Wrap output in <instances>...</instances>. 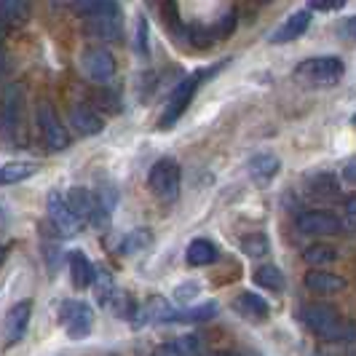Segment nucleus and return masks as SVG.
Returning <instances> with one entry per match:
<instances>
[{
  "mask_svg": "<svg viewBox=\"0 0 356 356\" xmlns=\"http://www.w3.org/2000/svg\"><path fill=\"white\" fill-rule=\"evenodd\" d=\"M228 62H231V59H222L220 65H214V67H209V70H198L196 75H188L182 83H177V89L169 94V99H166V105H163V113H161V118H159V129H172V126L177 124L179 118L185 115V110L191 107V102H193V97H196L201 81L209 78V75H214L220 67H225Z\"/></svg>",
  "mask_w": 356,
  "mask_h": 356,
  "instance_id": "2",
  "label": "nucleus"
},
{
  "mask_svg": "<svg viewBox=\"0 0 356 356\" xmlns=\"http://www.w3.org/2000/svg\"><path fill=\"white\" fill-rule=\"evenodd\" d=\"M30 19V0H0V30L22 27Z\"/></svg>",
  "mask_w": 356,
  "mask_h": 356,
  "instance_id": "13",
  "label": "nucleus"
},
{
  "mask_svg": "<svg viewBox=\"0 0 356 356\" xmlns=\"http://www.w3.org/2000/svg\"><path fill=\"white\" fill-rule=\"evenodd\" d=\"M254 282L263 289H270V292H282L284 289V276L276 266H260L254 270Z\"/></svg>",
  "mask_w": 356,
  "mask_h": 356,
  "instance_id": "26",
  "label": "nucleus"
},
{
  "mask_svg": "<svg viewBox=\"0 0 356 356\" xmlns=\"http://www.w3.org/2000/svg\"><path fill=\"white\" fill-rule=\"evenodd\" d=\"M33 175H35V166L33 163H6V166H0V188L22 182V179L33 177Z\"/></svg>",
  "mask_w": 356,
  "mask_h": 356,
  "instance_id": "27",
  "label": "nucleus"
},
{
  "mask_svg": "<svg viewBox=\"0 0 356 356\" xmlns=\"http://www.w3.org/2000/svg\"><path fill=\"white\" fill-rule=\"evenodd\" d=\"M247 169H250V177L254 179V182L266 185V182H270V179L279 175L282 161L276 159V156H270V153H263V156H254V159L247 163Z\"/></svg>",
  "mask_w": 356,
  "mask_h": 356,
  "instance_id": "18",
  "label": "nucleus"
},
{
  "mask_svg": "<svg viewBox=\"0 0 356 356\" xmlns=\"http://www.w3.org/2000/svg\"><path fill=\"white\" fill-rule=\"evenodd\" d=\"M0 38H3V30H0ZM3 72H6V51H3V43H0V81H3Z\"/></svg>",
  "mask_w": 356,
  "mask_h": 356,
  "instance_id": "39",
  "label": "nucleus"
},
{
  "mask_svg": "<svg viewBox=\"0 0 356 356\" xmlns=\"http://www.w3.org/2000/svg\"><path fill=\"white\" fill-rule=\"evenodd\" d=\"M177 311L166 303L163 298H150L137 311V324H163V321H175Z\"/></svg>",
  "mask_w": 356,
  "mask_h": 356,
  "instance_id": "14",
  "label": "nucleus"
},
{
  "mask_svg": "<svg viewBox=\"0 0 356 356\" xmlns=\"http://www.w3.org/2000/svg\"><path fill=\"white\" fill-rule=\"evenodd\" d=\"M86 35L91 40H105V43H115L121 33H124V24H121V17L118 14H97V17H86V24H83Z\"/></svg>",
  "mask_w": 356,
  "mask_h": 356,
  "instance_id": "12",
  "label": "nucleus"
},
{
  "mask_svg": "<svg viewBox=\"0 0 356 356\" xmlns=\"http://www.w3.org/2000/svg\"><path fill=\"white\" fill-rule=\"evenodd\" d=\"M346 179H348V182H356V161L346 166Z\"/></svg>",
  "mask_w": 356,
  "mask_h": 356,
  "instance_id": "38",
  "label": "nucleus"
},
{
  "mask_svg": "<svg viewBox=\"0 0 356 356\" xmlns=\"http://www.w3.org/2000/svg\"><path fill=\"white\" fill-rule=\"evenodd\" d=\"M153 356H198V340L193 335L188 338H177L166 346H161Z\"/></svg>",
  "mask_w": 356,
  "mask_h": 356,
  "instance_id": "23",
  "label": "nucleus"
},
{
  "mask_svg": "<svg viewBox=\"0 0 356 356\" xmlns=\"http://www.w3.org/2000/svg\"><path fill=\"white\" fill-rule=\"evenodd\" d=\"M6 254H8V247H0V266H3V260H6Z\"/></svg>",
  "mask_w": 356,
  "mask_h": 356,
  "instance_id": "40",
  "label": "nucleus"
},
{
  "mask_svg": "<svg viewBox=\"0 0 356 356\" xmlns=\"http://www.w3.org/2000/svg\"><path fill=\"white\" fill-rule=\"evenodd\" d=\"M346 72V65L340 56H311L295 67V78L308 86H332Z\"/></svg>",
  "mask_w": 356,
  "mask_h": 356,
  "instance_id": "3",
  "label": "nucleus"
},
{
  "mask_svg": "<svg viewBox=\"0 0 356 356\" xmlns=\"http://www.w3.org/2000/svg\"><path fill=\"white\" fill-rule=\"evenodd\" d=\"M311 185V196H319V198H335L338 196V182L332 175H316V177L308 179Z\"/></svg>",
  "mask_w": 356,
  "mask_h": 356,
  "instance_id": "29",
  "label": "nucleus"
},
{
  "mask_svg": "<svg viewBox=\"0 0 356 356\" xmlns=\"http://www.w3.org/2000/svg\"><path fill=\"white\" fill-rule=\"evenodd\" d=\"M78 14L83 17H97V14H118V3L115 0H75L72 3Z\"/></svg>",
  "mask_w": 356,
  "mask_h": 356,
  "instance_id": "25",
  "label": "nucleus"
},
{
  "mask_svg": "<svg viewBox=\"0 0 356 356\" xmlns=\"http://www.w3.org/2000/svg\"><path fill=\"white\" fill-rule=\"evenodd\" d=\"M348 0H308V11H340Z\"/></svg>",
  "mask_w": 356,
  "mask_h": 356,
  "instance_id": "34",
  "label": "nucleus"
},
{
  "mask_svg": "<svg viewBox=\"0 0 356 356\" xmlns=\"http://www.w3.org/2000/svg\"><path fill=\"white\" fill-rule=\"evenodd\" d=\"M70 124L75 126V131H78L81 137H91V134H99V131H102V118H99L89 105L72 107Z\"/></svg>",
  "mask_w": 356,
  "mask_h": 356,
  "instance_id": "17",
  "label": "nucleus"
},
{
  "mask_svg": "<svg viewBox=\"0 0 356 356\" xmlns=\"http://www.w3.org/2000/svg\"><path fill=\"white\" fill-rule=\"evenodd\" d=\"M308 24H311V11H298V14H292V17L286 19L284 24L270 35V43L282 46V43H289V40H298V38L308 30Z\"/></svg>",
  "mask_w": 356,
  "mask_h": 356,
  "instance_id": "16",
  "label": "nucleus"
},
{
  "mask_svg": "<svg viewBox=\"0 0 356 356\" xmlns=\"http://www.w3.org/2000/svg\"><path fill=\"white\" fill-rule=\"evenodd\" d=\"M150 191L156 193V198L172 204L179 196V185H182V172H179V163L175 159H161L153 163L150 169V177H147Z\"/></svg>",
  "mask_w": 356,
  "mask_h": 356,
  "instance_id": "4",
  "label": "nucleus"
},
{
  "mask_svg": "<svg viewBox=\"0 0 356 356\" xmlns=\"http://www.w3.org/2000/svg\"><path fill=\"white\" fill-rule=\"evenodd\" d=\"M94 295H97V303L99 305H110L113 303V298H115V284H113V276H110V270L105 268H99V270H94Z\"/></svg>",
  "mask_w": 356,
  "mask_h": 356,
  "instance_id": "22",
  "label": "nucleus"
},
{
  "mask_svg": "<svg viewBox=\"0 0 356 356\" xmlns=\"http://www.w3.org/2000/svg\"><path fill=\"white\" fill-rule=\"evenodd\" d=\"M217 356H236V354H217Z\"/></svg>",
  "mask_w": 356,
  "mask_h": 356,
  "instance_id": "41",
  "label": "nucleus"
},
{
  "mask_svg": "<svg viewBox=\"0 0 356 356\" xmlns=\"http://www.w3.org/2000/svg\"><path fill=\"white\" fill-rule=\"evenodd\" d=\"M145 247H150V231L147 228H137V231L126 233V238L118 244V252L121 254H137Z\"/></svg>",
  "mask_w": 356,
  "mask_h": 356,
  "instance_id": "28",
  "label": "nucleus"
},
{
  "mask_svg": "<svg viewBox=\"0 0 356 356\" xmlns=\"http://www.w3.org/2000/svg\"><path fill=\"white\" fill-rule=\"evenodd\" d=\"M354 126H356V115H354Z\"/></svg>",
  "mask_w": 356,
  "mask_h": 356,
  "instance_id": "42",
  "label": "nucleus"
},
{
  "mask_svg": "<svg viewBox=\"0 0 356 356\" xmlns=\"http://www.w3.org/2000/svg\"><path fill=\"white\" fill-rule=\"evenodd\" d=\"M343 33L351 38V40H356V17L354 19H348L346 22V27H343Z\"/></svg>",
  "mask_w": 356,
  "mask_h": 356,
  "instance_id": "37",
  "label": "nucleus"
},
{
  "mask_svg": "<svg viewBox=\"0 0 356 356\" xmlns=\"http://www.w3.org/2000/svg\"><path fill=\"white\" fill-rule=\"evenodd\" d=\"M236 311H238L241 316H247V319H266L268 303L260 295H254V292H241V295L236 298Z\"/></svg>",
  "mask_w": 356,
  "mask_h": 356,
  "instance_id": "21",
  "label": "nucleus"
},
{
  "mask_svg": "<svg viewBox=\"0 0 356 356\" xmlns=\"http://www.w3.org/2000/svg\"><path fill=\"white\" fill-rule=\"evenodd\" d=\"M83 72L89 75L94 83H105L115 75V59L113 54L102 46H91L83 54Z\"/></svg>",
  "mask_w": 356,
  "mask_h": 356,
  "instance_id": "10",
  "label": "nucleus"
},
{
  "mask_svg": "<svg viewBox=\"0 0 356 356\" xmlns=\"http://www.w3.org/2000/svg\"><path fill=\"white\" fill-rule=\"evenodd\" d=\"M198 295V286L196 284H185V286H177V292H175V298H177V303H188L191 298H196Z\"/></svg>",
  "mask_w": 356,
  "mask_h": 356,
  "instance_id": "36",
  "label": "nucleus"
},
{
  "mask_svg": "<svg viewBox=\"0 0 356 356\" xmlns=\"http://www.w3.org/2000/svg\"><path fill=\"white\" fill-rule=\"evenodd\" d=\"M137 54H143V56L150 54V46H147V19L145 17H140V22H137Z\"/></svg>",
  "mask_w": 356,
  "mask_h": 356,
  "instance_id": "35",
  "label": "nucleus"
},
{
  "mask_svg": "<svg viewBox=\"0 0 356 356\" xmlns=\"http://www.w3.org/2000/svg\"><path fill=\"white\" fill-rule=\"evenodd\" d=\"M70 276L75 289H86L94 282V266H91L89 257L81 250L70 252Z\"/></svg>",
  "mask_w": 356,
  "mask_h": 356,
  "instance_id": "19",
  "label": "nucleus"
},
{
  "mask_svg": "<svg viewBox=\"0 0 356 356\" xmlns=\"http://www.w3.org/2000/svg\"><path fill=\"white\" fill-rule=\"evenodd\" d=\"M233 30H236V11L225 14L217 24H212V27H209V38H212V43H217V40H225Z\"/></svg>",
  "mask_w": 356,
  "mask_h": 356,
  "instance_id": "32",
  "label": "nucleus"
},
{
  "mask_svg": "<svg viewBox=\"0 0 356 356\" xmlns=\"http://www.w3.org/2000/svg\"><path fill=\"white\" fill-rule=\"evenodd\" d=\"M30 316H33V303H30V300H22V303H17L6 314V324H3L6 346H17L19 340L27 335Z\"/></svg>",
  "mask_w": 356,
  "mask_h": 356,
  "instance_id": "11",
  "label": "nucleus"
},
{
  "mask_svg": "<svg viewBox=\"0 0 356 356\" xmlns=\"http://www.w3.org/2000/svg\"><path fill=\"white\" fill-rule=\"evenodd\" d=\"M300 319L316 338L327 340V343H351V340H356V324L343 321L338 311L330 308V305H305L300 311Z\"/></svg>",
  "mask_w": 356,
  "mask_h": 356,
  "instance_id": "1",
  "label": "nucleus"
},
{
  "mask_svg": "<svg viewBox=\"0 0 356 356\" xmlns=\"http://www.w3.org/2000/svg\"><path fill=\"white\" fill-rule=\"evenodd\" d=\"M214 314H217V303H204L198 305V308H185V311H179L175 321H207L212 319Z\"/></svg>",
  "mask_w": 356,
  "mask_h": 356,
  "instance_id": "30",
  "label": "nucleus"
},
{
  "mask_svg": "<svg viewBox=\"0 0 356 356\" xmlns=\"http://www.w3.org/2000/svg\"><path fill=\"white\" fill-rule=\"evenodd\" d=\"M59 321L65 327V332L70 335L72 340L86 338L94 327V311L83 300H70V303L62 305L59 311Z\"/></svg>",
  "mask_w": 356,
  "mask_h": 356,
  "instance_id": "7",
  "label": "nucleus"
},
{
  "mask_svg": "<svg viewBox=\"0 0 356 356\" xmlns=\"http://www.w3.org/2000/svg\"><path fill=\"white\" fill-rule=\"evenodd\" d=\"M305 263L314 268L319 266H330V263H335L338 260V250L335 247H330V244H311L308 250H305Z\"/></svg>",
  "mask_w": 356,
  "mask_h": 356,
  "instance_id": "24",
  "label": "nucleus"
},
{
  "mask_svg": "<svg viewBox=\"0 0 356 356\" xmlns=\"http://www.w3.org/2000/svg\"><path fill=\"white\" fill-rule=\"evenodd\" d=\"M305 286L311 292H319V295H335L346 289V279L338 273H330V270H308L305 273Z\"/></svg>",
  "mask_w": 356,
  "mask_h": 356,
  "instance_id": "15",
  "label": "nucleus"
},
{
  "mask_svg": "<svg viewBox=\"0 0 356 356\" xmlns=\"http://www.w3.org/2000/svg\"><path fill=\"white\" fill-rule=\"evenodd\" d=\"M46 212H49V220H51L54 231L59 233V236H65V238H70L75 233L83 228V222L75 217V212L70 209V204H67V198L62 196V193H56L51 191L49 196H46Z\"/></svg>",
  "mask_w": 356,
  "mask_h": 356,
  "instance_id": "6",
  "label": "nucleus"
},
{
  "mask_svg": "<svg viewBox=\"0 0 356 356\" xmlns=\"http://www.w3.org/2000/svg\"><path fill=\"white\" fill-rule=\"evenodd\" d=\"M35 121H38V131H40V140L43 145L54 150V153H59V150H65L67 145H70V134H67V129L62 126L59 121V115H56V110H54L51 102H38V110H35Z\"/></svg>",
  "mask_w": 356,
  "mask_h": 356,
  "instance_id": "5",
  "label": "nucleus"
},
{
  "mask_svg": "<svg viewBox=\"0 0 356 356\" xmlns=\"http://www.w3.org/2000/svg\"><path fill=\"white\" fill-rule=\"evenodd\" d=\"M241 250L247 257H263V254H268V238L263 233H252L241 241Z\"/></svg>",
  "mask_w": 356,
  "mask_h": 356,
  "instance_id": "31",
  "label": "nucleus"
},
{
  "mask_svg": "<svg viewBox=\"0 0 356 356\" xmlns=\"http://www.w3.org/2000/svg\"><path fill=\"white\" fill-rule=\"evenodd\" d=\"M19 124H22V86L11 83L0 94V134L17 140Z\"/></svg>",
  "mask_w": 356,
  "mask_h": 356,
  "instance_id": "8",
  "label": "nucleus"
},
{
  "mask_svg": "<svg viewBox=\"0 0 356 356\" xmlns=\"http://www.w3.org/2000/svg\"><path fill=\"white\" fill-rule=\"evenodd\" d=\"M343 228H348V231H356V196L346 198V204H343Z\"/></svg>",
  "mask_w": 356,
  "mask_h": 356,
  "instance_id": "33",
  "label": "nucleus"
},
{
  "mask_svg": "<svg viewBox=\"0 0 356 356\" xmlns=\"http://www.w3.org/2000/svg\"><path fill=\"white\" fill-rule=\"evenodd\" d=\"M217 257H220V252H217V247H214L212 241H207V238H196V241H191V247H188V263L196 268L212 266V263H217Z\"/></svg>",
  "mask_w": 356,
  "mask_h": 356,
  "instance_id": "20",
  "label": "nucleus"
},
{
  "mask_svg": "<svg viewBox=\"0 0 356 356\" xmlns=\"http://www.w3.org/2000/svg\"><path fill=\"white\" fill-rule=\"evenodd\" d=\"M298 231L305 236H335L343 231V222L340 217L330 212H321V209H308V212L298 214Z\"/></svg>",
  "mask_w": 356,
  "mask_h": 356,
  "instance_id": "9",
  "label": "nucleus"
}]
</instances>
